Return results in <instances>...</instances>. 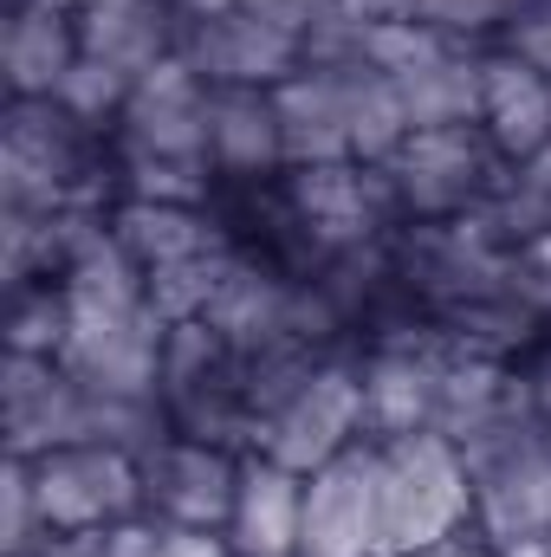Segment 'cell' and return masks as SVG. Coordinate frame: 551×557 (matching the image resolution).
<instances>
[{"label": "cell", "mask_w": 551, "mask_h": 557, "mask_svg": "<svg viewBox=\"0 0 551 557\" xmlns=\"http://www.w3.org/2000/svg\"><path fill=\"white\" fill-rule=\"evenodd\" d=\"M377 499H383V545H377V557L428 552V545H441V539L474 525L467 460L434 428L377 447Z\"/></svg>", "instance_id": "cell-3"}, {"label": "cell", "mask_w": 551, "mask_h": 557, "mask_svg": "<svg viewBox=\"0 0 551 557\" xmlns=\"http://www.w3.org/2000/svg\"><path fill=\"white\" fill-rule=\"evenodd\" d=\"M241 447H215L195 434H162L143 454V519L156 525H195L228 532L241 499Z\"/></svg>", "instance_id": "cell-9"}, {"label": "cell", "mask_w": 551, "mask_h": 557, "mask_svg": "<svg viewBox=\"0 0 551 557\" xmlns=\"http://www.w3.org/2000/svg\"><path fill=\"white\" fill-rule=\"evenodd\" d=\"M273 111H279L285 169L357 162V137H351V78H344V65H298L292 78L273 85Z\"/></svg>", "instance_id": "cell-14"}, {"label": "cell", "mask_w": 551, "mask_h": 557, "mask_svg": "<svg viewBox=\"0 0 551 557\" xmlns=\"http://www.w3.org/2000/svg\"><path fill=\"white\" fill-rule=\"evenodd\" d=\"M52 532H46V512H39V493H33V460L26 454H7V473H0V552L26 557L39 552Z\"/></svg>", "instance_id": "cell-24"}, {"label": "cell", "mask_w": 551, "mask_h": 557, "mask_svg": "<svg viewBox=\"0 0 551 557\" xmlns=\"http://www.w3.org/2000/svg\"><path fill=\"white\" fill-rule=\"evenodd\" d=\"M480 131L513 169L551 149V78H539L526 59L493 46L480 59Z\"/></svg>", "instance_id": "cell-16"}, {"label": "cell", "mask_w": 551, "mask_h": 557, "mask_svg": "<svg viewBox=\"0 0 551 557\" xmlns=\"http://www.w3.org/2000/svg\"><path fill=\"white\" fill-rule=\"evenodd\" d=\"M208 98H215V85L182 52L162 59L156 72L137 78V91L111 131V149L118 156H156V162H208Z\"/></svg>", "instance_id": "cell-10"}, {"label": "cell", "mask_w": 551, "mask_h": 557, "mask_svg": "<svg viewBox=\"0 0 551 557\" xmlns=\"http://www.w3.org/2000/svg\"><path fill=\"white\" fill-rule=\"evenodd\" d=\"M409 557H500V552L467 525V532H454V539H441V545H428V552H409Z\"/></svg>", "instance_id": "cell-31"}, {"label": "cell", "mask_w": 551, "mask_h": 557, "mask_svg": "<svg viewBox=\"0 0 551 557\" xmlns=\"http://www.w3.org/2000/svg\"><path fill=\"white\" fill-rule=\"evenodd\" d=\"M78 7H85V0H78Z\"/></svg>", "instance_id": "cell-33"}, {"label": "cell", "mask_w": 551, "mask_h": 557, "mask_svg": "<svg viewBox=\"0 0 551 557\" xmlns=\"http://www.w3.org/2000/svg\"><path fill=\"white\" fill-rule=\"evenodd\" d=\"M72 331V305L59 278H33L7 292V350H33V357H59Z\"/></svg>", "instance_id": "cell-22"}, {"label": "cell", "mask_w": 551, "mask_h": 557, "mask_svg": "<svg viewBox=\"0 0 551 557\" xmlns=\"http://www.w3.org/2000/svg\"><path fill=\"white\" fill-rule=\"evenodd\" d=\"M111 557H169V539L156 519H131V525H111Z\"/></svg>", "instance_id": "cell-28"}, {"label": "cell", "mask_w": 551, "mask_h": 557, "mask_svg": "<svg viewBox=\"0 0 551 557\" xmlns=\"http://www.w3.org/2000/svg\"><path fill=\"white\" fill-rule=\"evenodd\" d=\"M182 46V13L169 0H85L78 7V52L118 65L124 78L156 72Z\"/></svg>", "instance_id": "cell-15"}, {"label": "cell", "mask_w": 551, "mask_h": 557, "mask_svg": "<svg viewBox=\"0 0 551 557\" xmlns=\"http://www.w3.org/2000/svg\"><path fill=\"white\" fill-rule=\"evenodd\" d=\"M357 357L364 350H344V357L318 363L292 389V403L260 428L254 454H267V460L292 467V473H318L338 454H351L364 441V370H357Z\"/></svg>", "instance_id": "cell-7"}, {"label": "cell", "mask_w": 551, "mask_h": 557, "mask_svg": "<svg viewBox=\"0 0 551 557\" xmlns=\"http://www.w3.org/2000/svg\"><path fill=\"white\" fill-rule=\"evenodd\" d=\"M46 532H111L143 519V460L124 447H52L33 460Z\"/></svg>", "instance_id": "cell-8"}, {"label": "cell", "mask_w": 551, "mask_h": 557, "mask_svg": "<svg viewBox=\"0 0 551 557\" xmlns=\"http://www.w3.org/2000/svg\"><path fill=\"white\" fill-rule=\"evenodd\" d=\"M26 557H111V539L105 532H52L39 552H26Z\"/></svg>", "instance_id": "cell-29"}, {"label": "cell", "mask_w": 551, "mask_h": 557, "mask_svg": "<svg viewBox=\"0 0 551 557\" xmlns=\"http://www.w3.org/2000/svg\"><path fill=\"white\" fill-rule=\"evenodd\" d=\"M208 162L221 182H260L285 169L279 111L267 85H215L208 98Z\"/></svg>", "instance_id": "cell-17"}, {"label": "cell", "mask_w": 551, "mask_h": 557, "mask_svg": "<svg viewBox=\"0 0 551 557\" xmlns=\"http://www.w3.org/2000/svg\"><path fill=\"white\" fill-rule=\"evenodd\" d=\"M131 91H137V78H124L118 65H105V59H85V52H78V65L65 72V85H59L52 98H59L72 117H85L91 131H118V117H124Z\"/></svg>", "instance_id": "cell-23"}, {"label": "cell", "mask_w": 551, "mask_h": 557, "mask_svg": "<svg viewBox=\"0 0 551 557\" xmlns=\"http://www.w3.org/2000/svg\"><path fill=\"white\" fill-rule=\"evenodd\" d=\"M474 486V532L500 557H551V434L526 370L513 396L461 441Z\"/></svg>", "instance_id": "cell-1"}, {"label": "cell", "mask_w": 551, "mask_h": 557, "mask_svg": "<svg viewBox=\"0 0 551 557\" xmlns=\"http://www.w3.org/2000/svg\"><path fill=\"white\" fill-rule=\"evenodd\" d=\"M285 188L305 214V227L318 234L325 253L344 247H377L403 227V208L390 195V175L370 162H325V169H285Z\"/></svg>", "instance_id": "cell-12"}, {"label": "cell", "mask_w": 551, "mask_h": 557, "mask_svg": "<svg viewBox=\"0 0 551 557\" xmlns=\"http://www.w3.org/2000/svg\"><path fill=\"white\" fill-rule=\"evenodd\" d=\"M454 357H461V344L434 318H415L403 331L370 337L357 357V370H364V441L383 447V441L434 428Z\"/></svg>", "instance_id": "cell-6"}, {"label": "cell", "mask_w": 551, "mask_h": 557, "mask_svg": "<svg viewBox=\"0 0 551 557\" xmlns=\"http://www.w3.org/2000/svg\"><path fill=\"white\" fill-rule=\"evenodd\" d=\"M105 131L72 117L59 98H13L0 131V208L7 214H65L105 208Z\"/></svg>", "instance_id": "cell-2"}, {"label": "cell", "mask_w": 551, "mask_h": 557, "mask_svg": "<svg viewBox=\"0 0 551 557\" xmlns=\"http://www.w3.org/2000/svg\"><path fill=\"white\" fill-rule=\"evenodd\" d=\"M78 65V13L72 7H7L0 72L13 98H52Z\"/></svg>", "instance_id": "cell-19"}, {"label": "cell", "mask_w": 551, "mask_h": 557, "mask_svg": "<svg viewBox=\"0 0 551 557\" xmlns=\"http://www.w3.org/2000/svg\"><path fill=\"white\" fill-rule=\"evenodd\" d=\"M111 234L124 240V253L143 273H162V267L195 260V253L228 240L208 208H175V201H118L111 208Z\"/></svg>", "instance_id": "cell-20"}, {"label": "cell", "mask_w": 551, "mask_h": 557, "mask_svg": "<svg viewBox=\"0 0 551 557\" xmlns=\"http://www.w3.org/2000/svg\"><path fill=\"white\" fill-rule=\"evenodd\" d=\"M480 46L454 39L448 52H434L428 65H415L396 78L409 131H454V124H480Z\"/></svg>", "instance_id": "cell-21"}, {"label": "cell", "mask_w": 551, "mask_h": 557, "mask_svg": "<svg viewBox=\"0 0 551 557\" xmlns=\"http://www.w3.org/2000/svg\"><path fill=\"white\" fill-rule=\"evenodd\" d=\"M383 175L403 221H461L480 214L513 182V162L480 124H454V131H409V143L383 162Z\"/></svg>", "instance_id": "cell-5"}, {"label": "cell", "mask_w": 551, "mask_h": 557, "mask_svg": "<svg viewBox=\"0 0 551 557\" xmlns=\"http://www.w3.org/2000/svg\"><path fill=\"white\" fill-rule=\"evenodd\" d=\"M526 383H532V403H539V421H546V434H551V344H539V350L526 357Z\"/></svg>", "instance_id": "cell-30"}, {"label": "cell", "mask_w": 551, "mask_h": 557, "mask_svg": "<svg viewBox=\"0 0 551 557\" xmlns=\"http://www.w3.org/2000/svg\"><path fill=\"white\" fill-rule=\"evenodd\" d=\"M247 13H260V20H273V26H285L292 39H305L311 33V20L331 7V0H241Z\"/></svg>", "instance_id": "cell-27"}, {"label": "cell", "mask_w": 551, "mask_h": 557, "mask_svg": "<svg viewBox=\"0 0 551 557\" xmlns=\"http://www.w3.org/2000/svg\"><path fill=\"white\" fill-rule=\"evenodd\" d=\"M175 52H182L208 85H267V91L305 65L298 39H292L285 26H273V20L247 13V7L215 13V20H188Z\"/></svg>", "instance_id": "cell-13"}, {"label": "cell", "mask_w": 551, "mask_h": 557, "mask_svg": "<svg viewBox=\"0 0 551 557\" xmlns=\"http://www.w3.org/2000/svg\"><path fill=\"white\" fill-rule=\"evenodd\" d=\"M383 499H377V441H357L331 467L305 473L298 557H377Z\"/></svg>", "instance_id": "cell-11"}, {"label": "cell", "mask_w": 551, "mask_h": 557, "mask_svg": "<svg viewBox=\"0 0 551 557\" xmlns=\"http://www.w3.org/2000/svg\"><path fill=\"white\" fill-rule=\"evenodd\" d=\"M500 52L526 59L539 78H551V0H526L519 7V20L500 33Z\"/></svg>", "instance_id": "cell-26"}, {"label": "cell", "mask_w": 551, "mask_h": 557, "mask_svg": "<svg viewBox=\"0 0 551 557\" xmlns=\"http://www.w3.org/2000/svg\"><path fill=\"white\" fill-rule=\"evenodd\" d=\"M298 519H305V473L279 467L267 454L241 460V499L228 519V539L241 557H298Z\"/></svg>", "instance_id": "cell-18"}, {"label": "cell", "mask_w": 551, "mask_h": 557, "mask_svg": "<svg viewBox=\"0 0 551 557\" xmlns=\"http://www.w3.org/2000/svg\"><path fill=\"white\" fill-rule=\"evenodd\" d=\"M156 403H162V416H169L175 434H195V441L254 454L260 421H254V389H247V357L228 350L201 318L169 324Z\"/></svg>", "instance_id": "cell-4"}, {"label": "cell", "mask_w": 551, "mask_h": 557, "mask_svg": "<svg viewBox=\"0 0 551 557\" xmlns=\"http://www.w3.org/2000/svg\"><path fill=\"white\" fill-rule=\"evenodd\" d=\"M169 7H175V13H182V26H188V20H215V13H234L241 0H169Z\"/></svg>", "instance_id": "cell-32"}, {"label": "cell", "mask_w": 551, "mask_h": 557, "mask_svg": "<svg viewBox=\"0 0 551 557\" xmlns=\"http://www.w3.org/2000/svg\"><path fill=\"white\" fill-rule=\"evenodd\" d=\"M519 7H526V0H403V13H409V20H428L434 33L467 39V46L500 39V33L519 20Z\"/></svg>", "instance_id": "cell-25"}]
</instances>
